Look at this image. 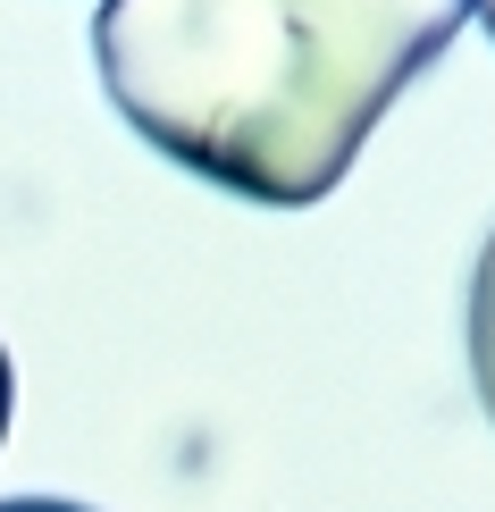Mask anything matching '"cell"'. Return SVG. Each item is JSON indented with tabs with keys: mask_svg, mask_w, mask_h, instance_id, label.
<instances>
[{
	"mask_svg": "<svg viewBox=\"0 0 495 512\" xmlns=\"http://www.w3.org/2000/svg\"><path fill=\"white\" fill-rule=\"evenodd\" d=\"M470 0H101V93L219 194L303 210L462 34Z\"/></svg>",
	"mask_w": 495,
	"mask_h": 512,
	"instance_id": "1",
	"label": "cell"
},
{
	"mask_svg": "<svg viewBox=\"0 0 495 512\" xmlns=\"http://www.w3.org/2000/svg\"><path fill=\"white\" fill-rule=\"evenodd\" d=\"M470 378H479V403L495 420V227L479 244V269H470Z\"/></svg>",
	"mask_w": 495,
	"mask_h": 512,
	"instance_id": "2",
	"label": "cell"
},
{
	"mask_svg": "<svg viewBox=\"0 0 495 512\" xmlns=\"http://www.w3.org/2000/svg\"><path fill=\"white\" fill-rule=\"evenodd\" d=\"M9 412H17V370H9V345H0V445H9Z\"/></svg>",
	"mask_w": 495,
	"mask_h": 512,
	"instance_id": "3",
	"label": "cell"
},
{
	"mask_svg": "<svg viewBox=\"0 0 495 512\" xmlns=\"http://www.w3.org/2000/svg\"><path fill=\"white\" fill-rule=\"evenodd\" d=\"M0 512H84V504H68V496H17V504H0Z\"/></svg>",
	"mask_w": 495,
	"mask_h": 512,
	"instance_id": "4",
	"label": "cell"
},
{
	"mask_svg": "<svg viewBox=\"0 0 495 512\" xmlns=\"http://www.w3.org/2000/svg\"><path fill=\"white\" fill-rule=\"evenodd\" d=\"M470 9H479V17H487V34H495V0H470Z\"/></svg>",
	"mask_w": 495,
	"mask_h": 512,
	"instance_id": "5",
	"label": "cell"
}]
</instances>
